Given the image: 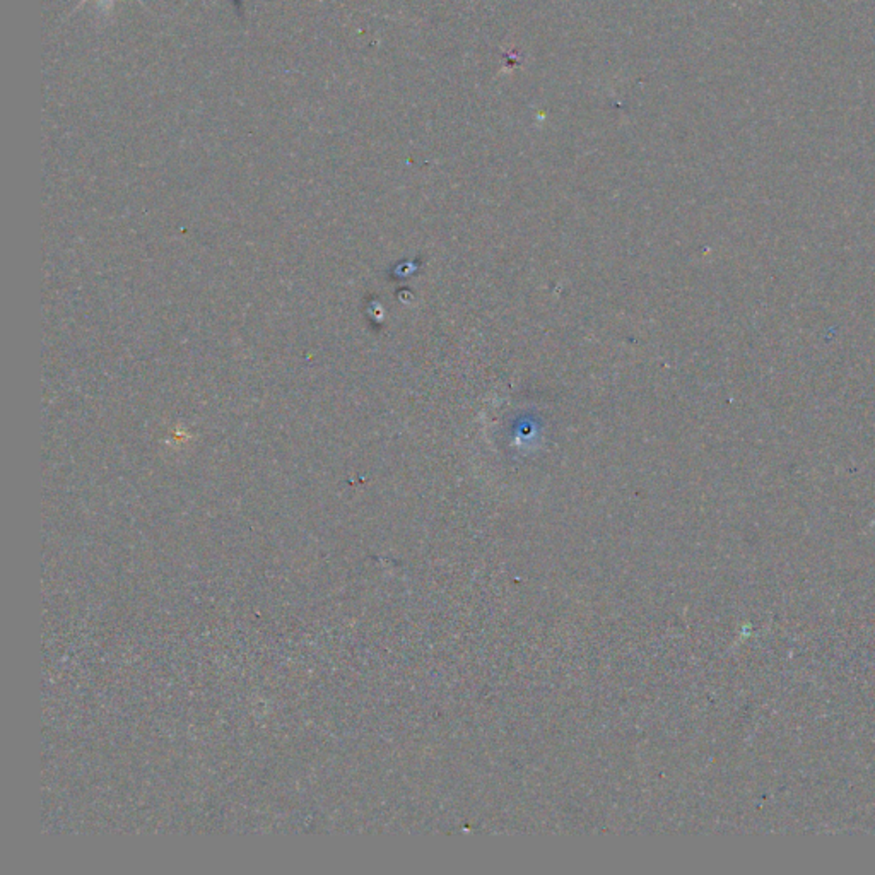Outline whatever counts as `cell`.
<instances>
[{"mask_svg":"<svg viewBox=\"0 0 875 875\" xmlns=\"http://www.w3.org/2000/svg\"><path fill=\"white\" fill-rule=\"evenodd\" d=\"M235 4H236V6H238V9H240V0H235Z\"/></svg>","mask_w":875,"mask_h":875,"instance_id":"obj_1","label":"cell"}]
</instances>
